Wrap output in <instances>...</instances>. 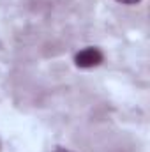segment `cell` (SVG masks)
<instances>
[{
    "instance_id": "obj_1",
    "label": "cell",
    "mask_w": 150,
    "mask_h": 152,
    "mask_svg": "<svg viewBox=\"0 0 150 152\" xmlns=\"http://www.w3.org/2000/svg\"><path fill=\"white\" fill-rule=\"evenodd\" d=\"M104 60V55L99 48L88 46L81 51H78L74 57V64L81 69H90V67H97L101 62Z\"/></svg>"
},
{
    "instance_id": "obj_2",
    "label": "cell",
    "mask_w": 150,
    "mask_h": 152,
    "mask_svg": "<svg viewBox=\"0 0 150 152\" xmlns=\"http://www.w3.org/2000/svg\"><path fill=\"white\" fill-rule=\"evenodd\" d=\"M117 2H122V4H138L140 0H117Z\"/></svg>"
},
{
    "instance_id": "obj_3",
    "label": "cell",
    "mask_w": 150,
    "mask_h": 152,
    "mask_svg": "<svg viewBox=\"0 0 150 152\" xmlns=\"http://www.w3.org/2000/svg\"><path fill=\"white\" fill-rule=\"evenodd\" d=\"M55 152H73V151H69V149H66V147H57Z\"/></svg>"
}]
</instances>
